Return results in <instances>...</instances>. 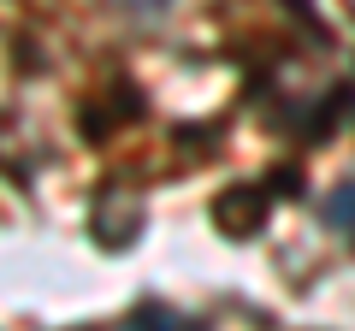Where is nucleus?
<instances>
[{
	"label": "nucleus",
	"instance_id": "1",
	"mask_svg": "<svg viewBox=\"0 0 355 331\" xmlns=\"http://www.w3.org/2000/svg\"><path fill=\"white\" fill-rule=\"evenodd\" d=\"M326 225L343 231V237H355V178H343L338 190H331V202H326Z\"/></svg>",
	"mask_w": 355,
	"mask_h": 331
},
{
	"label": "nucleus",
	"instance_id": "3",
	"mask_svg": "<svg viewBox=\"0 0 355 331\" xmlns=\"http://www.w3.org/2000/svg\"><path fill=\"white\" fill-rule=\"evenodd\" d=\"M125 6H160V0H125Z\"/></svg>",
	"mask_w": 355,
	"mask_h": 331
},
{
	"label": "nucleus",
	"instance_id": "2",
	"mask_svg": "<svg viewBox=\"0 0 355 331\" xmlns=\"http://www.w3.org/2000/svg\"><path fill=\"white\" fill-rule=\"evenodd\" d=\"M125 331H202V325H190V319H178V314H142Z\"/></svg>",
	"mask_w": 355,
	"mask_h": 331
}]
</instances>
